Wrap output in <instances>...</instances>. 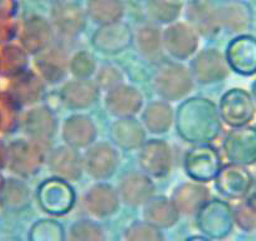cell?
Segmentation results:
<instances>
[{
	"label": "cell",
	"mask_w": 256,
	"mask_h": 241,
	"mask_svg": "<svg viewBox=\"0 0 256 241\" xmlns=\"http://www.w3.org/2000/svg\"><path fill=\"white\" fill-rule=\"evenodd\" d=\"M222 167V158L216 147L210 144H194L184 157V170L191 181L198 184L211 182Z\"/></svg>",
	"instance_id": "cell-5"
},
{
	"label": "cell",
	"mask_w": 256,
	"mask_h": 241,
	"mask_svg": "<svg viewBox=\"0 0 256 241\" xmlns=\"http://www.w3.org/2000/svg\"><path fill=\"white\" fill-rule=\"evenodd\" d=\"M138 151L140 167L150 177L164 178L171 174L174 154L166 141L158 138L148 140Z\"/></svg>",
	"instance_id": "cell-15"
},
{
	"label": "cell",
	"mask_w": 256,
	"mask_h": 241,
	"mask_svg": "<svg viewBox=\"0 0 256 241\" xmlns=\"http://www.w3.org/2000/svg\"><path fill=\"white\" fill-rule=\"evenodd\" d=\"M46 152L48 148L32 140L16 142L9 152L12 170L22 177L36 176L46 164Z\"/></svg>",
	"instance_id": "cell-17"
},
{
	"label": "cell",
	"mask_w": 256,
	"mask_h": 241,
	"mask_svg": "<svg viewBox=\"0 0 256 241\" xmlns=\"http://www.w3.org/2000/svg\"><path fill=\"white\" fill-rule=\"evenodd\" d=\"M100 90L92 80H72L63 84L59 98L68 110H84L100 100Z\"/></svg>",
	"instance_id": "cell-25"
},
{
	"label": "cell",
	"mask_w": 256,
	"mask_h": 241,
	"mask_svg": "<svg viewBox=\"0 0 256 241\" xmlns=\"http://www.w3.org/2000/svg\"><path fill=\"white\" fill-rule=\"evenodd\" d=\"M49 20L53 26L56 36L62 42H72L84 33L88 16L82 6L66 0L54 4Z\"/></svg>",
	"instance_id": "cell-7"
},
{
	"label": "cell",
	"mask_w": 256,
	"mask_h": 241,
	"mask_svg": "<svg viewBox=\"0 0 256 241\" xmlns=\"http://www.w3.org/2000/svg\"><path fill=\"white\" fill-rule=\"evenodd\" d=\"M56 32L46 16H32L26 20L22 32V44L26 53L36 56L54 43Z\"/></svg>",
	"instance_id": "cell-27"
},
{
	"label": "cell",
	"mask_w": 256,
	"mask_h": 241,
	"mask_svg": "<svg viewBox=\"0 0 256 241\" xmlns=\"http://www.w3.org/2000/svg\"><path fill=\"white\" fill-rule=\"evenodd\" d=\"M235 225L245 231L256 228V195H248L234 210Z\"/></svg>",
	"instance_id": "cell-41"
},
{
	"label": "cell",
	"mask_w": 256,
	"mask_h": 241,
	"mask_svg": "<svg viewBox=\"0 0 256 241\" xmlns=\"http://www.w3.org/2000/svg\"><path fill=\"white\" fill-rule=\"evenodd\" d=\"M96 83L106 93L124 83L123 72L114 64H104L96 73Z\"/></svg>",
	"instance_id": "cell-42"
},
{
	"label": "cell",
	"mask_w": 256,
	"mask_h": 241,
	"mask_svg": "<svg viewBox=\"0 0 256 241\" xmlns=\"http://www.w3.org/2000/svg\"><path fill=\"white\" fill-rule=\"evenodd\" d=\"M184 241H212V240L206 238V236L204 235H195V236H190V238H187Z\"/></svg>",
	"instance_id": "cell-43"
},
{
	"label": "cell",
	"mask_w": 256,
	"mask_h": 241,
	"mask_svg": "<svg viewBox=\"0 0 256 241\" xmlns=\"http://www.w3.org/2000/svg\"><path fill=\"white\" fill-rule=\"evenodd\" d=\"M152 86L162 100L178 102L191 94L195 80L186 66L176 62H162L154 72Z\"/></svg>",
	"instance_id": "cell-2"
},
{
	"label": "cell",
	"mask_w": 256,
	"mask_h": 241,
	"mask_svg": "<svg viewBox=\"0 0 256 241\" xmlns=\"http://www.w3.org/2000/svg\"><path fill=\"white\" fill-rule=\"evenodd\" d=\"M221 29L232 34H246L252 23V12L242 0H228L218 6Z\"/></svg>",
	"instance_id": "cell-30"
},
{
	"label": "cell",
	"mask_w": 256,
	"mask_h": 241,
	"mask_svg": "<svg viewBox=\"0 0 256 241\" xmlns=\"http://www.w3.org/2000/svg\"><path fill=\"white\" fill-rule=\"evenodd\" d=\"M120 204L117 188L104 181L90 188L83 198V205L87 212L98 220L114 216L120 211Z\"/></svg>",
	"instance_id": "cell-22"
},
{
	"label": "cell",
	"mask_w": 256,
	"mask_h": 241,
	"mask_svg": "<svg viewBox=\"0 0 256 241\" xmlns=\"http://www.w3.org/2000/svg\"><path fill=\"white\" fill-rule=\"evenodd\" d=\"M67 241H107V235L97 221L82 218L70 226Z\"/></svg>",
	"instance_id": "cell-38"
},
{
	"label": "cell",
	"mask_w": 256,
	"mask_h": 241,
	"mask_svg": "<svg viewBox=\"0 0 256 241\" xmlns=\"http://www.w3.org/2000/svg\"><path fill=\"white\" fill-rule=\"evenodd\" d=\"M110 138L112 144L123 151H137L147 141V131L136 117L116 118L110 124Z\"/></svg>",
	"instance_id": "cell-26"
},
{
	"label": "cell",
	"mask_w": 256,
	"mask_h": 241,
	"mask_svg": "<svg viewBox=\"0 0 256 241\" xmlns=\"http://www.w3.org/2000/svg\"><path fill=\"white\" fill-rule=\"evenodd\" d=\"M164 52L176 60H187L195 56L200 46V36L184 22L168 24L162 30Z\"/></svg>",
	"instance_id": "cell-13"
},
{
	"label": "cell",
	"mask_w": 256,
	"mask_h": 241,
	"mask_svg": "<svg viewBox=\"0 0 256 241\" xmlns=\"http://www.w3.org/2000/svg\"><path fill=\"white\" fill-rule=\"evenodd\" d=\"M90 44L103 56H120L134 44V30L123 20L98 26L93 33Z\"/></svg>",
	"instance_id": "cell-12"
},
{
	"label": "cell",
	"mask_w": 256,
	"mask_h": 241,
	"mask_svg": "<svg viewBox=\"0 0 256 241\" xmlns=\"http://www.w3.org/2000/svg\"><path fill=\"white\" fill-rule=\"evenodd\" d=\"M124 241H166L161 228L147 221H134L128 226L123 236Z\"/></svg>",
	"instance_id": "cell-40"
},
{
	"label": "cell",
	"mask_w": 256,
	"mask_h": 241,
	"mask_svg": "<svg viewBox=\"0 0 256 241\" xmlns=\"http://www.w3.org/2000/svg\"><path fill=\"white\" fill-rule=\"evenodd\" d=\"M117 191L123 205L137 208L154 196L156 185L152 177L144 171H132L120 177Z\"/></svg>",
	"instance_id": "cell-19"
},
{
	"label": "cell",
	"mask_w": 256,
	"mask_h": 241,
	"mask_svg": "<svg viewBox=\"0 0 256 241\" xmlns=\"http://www.w3.org/2000/svg\"><path fill=\"white\" fill-rule=\"evenodd\" d=\"M36 201L42 211L50 216H66L74 208L77 195L70 182L50 177L44 180L36 188Z\"/></svg>",
	"instance_id": "cell-4"
},
{
	"label": "cell",
	"mask_w": 256,
	"mask_h": 241,
	"mask_svg": "<svg viewBox=\"0 0 256 241\" xmlns=\"http://www.w3.org/2000/svg\"><path fill=\"white\" fill-rule=\"evenodd\" d=\"M24 131L29 140L50 148L58 132L56 116L48 106H34L24 117Z\"/></svg>",
	"instance_id": "cell-16"
},
{
	"label": "cell",
	"mask_w": 256,
	"mask_h": 241,
	"mask_svg": "<svg viewBox=\"0 0 256 241\" xmlns=\"http://www.w3.org/2000/svg\"><path fill=\"white\" fill-rule=\"evenodd\" d=\"M142 208H144V221L161 230L174 228L178 224L181 216L171 198L162 195L152 196Z\"/></svg>",
	"instance_id": "cell-31"
},
{
	"label": "cell",
	"mask_w": 256,
	"mask_h": 241,
	"mask_svg": "<svg viewBox=\"0 0 256 241\" xmlns=\"http://www.w3.org/2000/svg\"><path fill=\"white\" fill-rule=\"evenodd\" d=\"M146 9L154 24L168 26L178 20L184 0H146Z\"/></svg>",
	"instance_id": "cell-35"
},
{
	"label": "cell",
	"mask_w": 256,
	"mask_h": 241,
	"mask_svg": "<svg viewBox=\"0 0 256 241\" xmlns=\"http://www.w3.org/2000/svg\"><path fill=\"white\" fill-rule=\"evenodd\" d=\"M16 94L23 104H36L46 97V82L33 72L22 73L16 86Z\"/></svg>",
	"instance_id": "cell-34"
},
{
	"label": "cell",
	"mask_w": 256,
	"mask_h": 241,
	"mask_svg": "<svg viewBox=\"0 0 256 241\" xmlns=\"http://www.w3.org/2000/svg\"><path fill=\"white\" fill-rule=\"evenodd\" d=\"M29 241H67V232L56 218H42L29 230Z\"/></svg>",
	"instance_id": "cell-37"
},
{
	"label": "cell",
	"mask_w": 256,
	"mask_h": 241,
	"mask_svg": "<svg viewBox=\"0 0 256 241\" xmlns=\"http://www.w3.org/2000/svg\"><path fill=\"white\" fill-rule=\"evenodd\" d=\"M44 2H46V3H50V4H58V3H62V2H66V0H44Z\"/></svg>",
	"instance_id": "cell-45"
},
{
	"label": "cell",
	"mask_w": 256,
	"mask_h": 241,
	"mask_svg": "<svg viewBox=\"0 0 256 241\" xmlns=\"http://www.w3.org/2000/svg\"><path fill=\"white\" fill-rule=\"evenodd\" d=\"M2 202H3L4 208L14 211V212H20V211L26 210L32 202L30 188L22 181L13 180L3 190V201Z\"/></svg>",
	"instance_id": "cell-36"
},
{
	"label": "cell",
	"mask_w": 256,
	"mask_h": 241,
	"mask_svg": "<svg viewBox=\"0 0 256 241\" xmlns=\"http://www.w3.org/2000/svg\"><path fill=\"white\" fill-rule=\"evenodd\" d=\"M98 128L92 117L84 113H76L64 120L62 138L67 146L76 150H87L96 144Z\"/></svg>",
	"instance_id": "cell-23"
},
{
	"label": "cell",
	"mask_w": 256,
	"mask_h": 241,
	"mask_svg": "<svg viewBox=\"0 0 256 241\" xmlns=\"http://www.w3.org/2000/svg\"><path fill=\"white\" fill-rule=\"evenodd\" d=\"M222 124L230 128L248 126L256 117V104L252 96L244 88H231L218 102Z\"/></svg>",
	"instance_id": "cell-6"
},
{
	"label": "cell",
	"mask_w": 256,
	"mask_h": 241,
	"mask_svg": "<svg viewBox=\"0 0 256 241\" xmlns=\"http://www.w3.org/2000/svg\"><path fill=\"white\" fill-rule=\"evenodd\" d=\"M86 12L93 23L102 26L122 20L126 6L122 0H87Z\"/></svg>",
	"instance_id": "cell-33"
},
{
	"label": "cell",
	"mask_w": 256,
	"mask_h": 241,
	"mask_svg": "<svg viewBox=\"0 0 256 241\" xmlns=\"http://www.w3.org/2000/svg\"><path fill=\"white\" fill-rule=\"evenodd\" d=\"M210 190L204 184L188 181L177 185L171 195L174 208L184 216H196L202 206L210 200Z\"/></svg>",
	"instance_id": "cell-28"
},
{
	"label": "cell",
	"mask_w": 256,
	"mask_h": 241,
	"mask_svg": "<svg viewBox=\"0 0 256 241\" xmlns=\"http://www.w3.org/2000/svg\"><path fill=\"white\" fill-rule=\"evenodd\" d=\"M144 106V94L134 86L123 83L106 93L104 107L114 118L136 117L142 112Z\"/></svg>",
	"instance_id": "cell-20"
},
{
	"label": "cell",
	"mask_w": 256,
	"mask_h": 241,
	"mask_svg": "<svg viewBox=\"0 0 256 241\" xmlns=\"http://www.w3.org/2000/svg\"><path fill=\"white\" fill-rule=\"evenodd\" d=\"M198 231L211 240L220 241L228 238L235 228L234 208L220 198L208 200L196 214Z\"/></svg>",
	"instance_id": "cell-3"
},
{
	"label": "cell",
	"mask_w": 256,
	"mask_h": 241,
	"mask_svg": "<svg viewBox=\"0 0 256 241\" xmlns=\"http://www.w3.org/2000/svg\"><path fill=\"white\" fill-rule=\"evenodd\" d=\"M70 56L63 42H54L46 50L36 56V66L46 84L56 86L66 80L70 73Z\"/></svg>",
	"instance_id": "cell-14"
},
{
	"label": "cell",
	"mask_w": 256,
	"mask_h": 241,
	"mask_svg": "<svg viewBox=\"0 0 256 241\" xmlns=\"http://www.w3.org/2000/svg\"><path fill=\"white\" fill-rule=\"evenodd\" d=\"M48 167L54 177L68 182H77L84 172V158L80 150L64 144L49 152Z\"/></svg>",
	"instance_id": "cell-21"
},
{
	"label": "cell",
	"mask_w": 256,
	"mask_h": 241,
	"mask_svg": "<svg viewBox=\"0 0 256 241\" xmlns=\"http://www.w3.org/2000/svg\"><path fill=\"white\" fill-rule=\"evenodd\" d=\"M251 96H252L254 100H255V104H256V80H254L252 86H251Z\"/></svg>",
	"instance_id": "cell-44"
},
{
	"label": "cell",
	"mask_w": 256,
	"mask_h": 241,
	"mask_svg": "<svg viewBox=\"0 0 256 241\" xmlns=\"http://www.w3.org/2000/svg\"><path fill=\"white\" fill-rule=\"evenodd\" d=\"M225 157L230 164L250 167L256 164V127L231 128L222 144Z\"/></svg>",
	"instance_id": "cell-11"
},
{
	"label": "cell",
	"mask_w": 256,
	"mask_h": 241,
	"mask_svg": "<svg viewBox=\"0 0 256 241\" xmlns=\"http://www.w3.org/2000/svg\"><path fill=\"white\" fill-rule=\"evenodd\" d=\"M225 58L228 68L242 77L256 74V38L250 34H240L228 44Z\"/></svg>",
	"instance_id": "cell-18"
},
{
	"label": "cell",
	"mask_w": 256,
	"mask_h": 241,
	"mask_svg": "<svg viewBox=\"0 0 256 241\" xmlns=\"http://www.w3.org/2000/svg\"><path fill=\"white\" fill-rule=\"evenodd\" d=\"M97 70V60L90 52L80 50L70 56V73L76 80H92Z\"/></svg>",
	"instance_id": "cell-39"
},
{
	"label": "cell",
	"mask_w": 256,
	"mask_h": 241,
	"mask_svg": "<svg viewBox=\"0 0 256 241\" xmlns=\"http://www.w3.org/2000/svg\"><path fill=\"white\" fill-rule=\"evenodd\" d=\"M141 122L148 134L161 136L174 124V110L170 102L154 100L142 110Z\"/></svg>",
	"instance_id": "cell-32"
},
{
	"label": "cell",
	"mask_w": 256,
	"mask_h": 241,
	"mask_svg": "<svg viewBox=\"0 0 256 241\" xmlns=\"http://www.w3.org/2000/svg\"><path fill=\"white\" fill-rule=\"evenodd\" d=\"M190 70L198 84L211 86L224 82L228 78L230 68L225 54L215 48H208L192 56Z\"/></svg>",
	"instance_id": "cell-9"
},
{
	"label": "cell",
	"mask_w": 256,
	"mask_h": 241,
	"mask_svg": "<svg viewBox=\"0 0 256 241\" xmlns=\"http://www.w3.org/2000/svg\"><path fill=\"white\" fill-rule=\"evenodd\" d=\"M214 181L218 194L222 198L234 201H240L248 198L255 184L252 174L248 171V167L230 162L228 164H222Z\"/></svg>",
	"instance_id": "cell-10"
},
{
	"label": "cell",
	"mask_w": 256,
	"mask_h": 241,
	"mask_svg": "<svg viewBox=\"0 0 256 241\" xmlns=\"http://www.w3.org/2000/svg\"><path fill=\"white\" fill-rule=\"evenodd\" d=\"M84 172L93 180L108 181L117 174L120 166V156L117 147L108 142H96L83 154Z\"/></svg>",
	"instance_id": "cell-8"
},
{
	"label": "cell",
	"mask_w": 256,
	"mask_h": 241,
	"mask_svg": "<svg viewBox=\"0 0 256 241\" xmlns=\"http://www.w3.org/2000/svg\"><path fill=\"white\" fill-rule=\"evenodd\" d=\"M222 124L218 106L208 98H186L174 110L177 136L187 144H211L221 134Z\"/></svg>",
	"instance_id": "cell-1"
},
{
	"label": "cell",
	"mask_w": 256,
	"mask_h": 241,
	"mask_svg": "<svg viewBox=\"0 0 256 241\" xmlns=\"http://www.w3.org/2000/svg\"><path fill=\"white\" fill-rule=\"evenodd\" d=\"M134 43L140 56L150 63H162L164 56L162 30L154 23L142 24L134 32Z\"/></svg>",
	"instance_id": "cell-29"
},
{
	"label": "cell",
	"mask_w": 256,
	"mask_h": 241,
	"mask_svg": "<svg viewBox=\"0 0 256 241\" xmlns=\"http://www.w3.org/2000/svg\"><path fill=\"white\" fill-rule=\"evenodd\" d=\"M186 23L200 36L211 38L220 33L218 6L210 0H192L184 10Z\"/></svg>",
	"instance_id": "cell-24"
}]
</instances>
